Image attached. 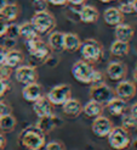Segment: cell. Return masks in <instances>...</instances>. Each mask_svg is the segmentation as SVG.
I'll return each mask as SVG.
<instances>
[{
    "mask_svg": "<svg viewBox=\"0 0 137 150\" xmlns=\"http://www.w3.org/2000/svg\"><path fill=\"white\" fill-rule=\"evenodd\" d=\"M18 143L26 150H41L46 144V138L39 127L28 126L20 133Z\"/></svg>",
    "mask_w": 137,
    "mask_h": 150,
    "instance_id": "6da1fadb",
    "label": "cell"
},
{
    "mask_svg": "<svg viewBox=\"0 0 137 150\" xmlns=\"http://www.w3.org/2000/svg\"><path fill=\"white\" fill-rule=\"evenodd\" d=\"M108 144L113 150H126L131 145L130 132L126 131L124 127H113L109 134L107 136Z\"/></svg>",
    "mask_w": 137,
    "mask_h": 150,
    "instance_id": "7a4b0ae2",
    "label": "cell"
},
{
    "mask_svg": "<svg viewBox=\"0 0 137 150\" xmlns=\"http://www.w3.org/2000/svg\"><path fill=\"white\" fill-rule=\"evenodd\" d=\"M79 50H80L82 60H85V61L90 64H95L97 61H100L103 55V48L101 45V43L92 38L81 42Z\"/></svg>",
    "mask_w": 137,
    "mask_h": 150,
    "instance_id": "3957f363",
    "label": "cell"
},
{
    "mask_svg": "<svg viewBox=\"0 0 137 150\" xmlns=\"http://www.w3.org/2000/svg\"><path fill=\"white\" fill-rule=\"evenodd\" d=\"M30 22L33 23V26L35 27L36 32L39 34L50 33L52 29L56 27V18L54 15L50 13L48 10L35 11Z\"/></svg>",
    "mask_w": 137,
    "mask_h": 150,
    "instance_id": "277c9868",
    "label": "cell"
},
{
    "mask_svg": "<svg viewBox=\"0 0 137 150\" xmlns=\"http://www.w3.org/2000/svg\"><path fill=\"white\" fill-rule=\"evenodd\" d=\"M26 48L30 56L39 60V61H45L50 55H51V48L49 44L44 43L40 37L38 35L35 38H30L26 40Z\"/></svg>",
    "mask_w": 137,
    "mask_h": 150,
    "instance_id": "5b68a950",
    "label": "cell"
},
{
    "mask_svg": "<svg viewBox=\"0 0 137 150\" xmlns=\"http://www.w3.org/2000/svg\"><path fill=\"white\" fill-rule=\"evenodd\" d=\"M95 71L94 66L85 60H79L72 66V74L74 79L82 84H91Z\"/></svg>",
    "mask_w": 137,
    "mask_h": 150,
    "instance_id": "8992f818",
    "label": "cell"
},
{
    "mask_svg": "<svg viewBox=\"0 0 137 150\" xmlns=\"http://www.w3.org/2000/svg\"><path fill=\"white\" fill-rule=\"evenodd\" d=\"M46 98L52 105H63L68 99L72 98V89L68 84H58L55 86L46 94Z\"/></svg>",
    "mask_w": 137,
    "mask_h": 150,
    "instance_id": "52a82bcc",
    "label": "cell"
},
{
    "mask_svg": "<svg viewBox=\"0 0 137 150\" xmlns=\"http://www.w3.org/2000/svg\"><path fill=\"white\" fill-rule=\"evenodd\" d=\"M115 96L114 91L107 86L106 83L97 84V86H91L90 88V98L91 100H95L100 104H107L112 98Z\"/></svg>",
    "mask_w": 137,
    "mask_h": 150,
    "instance_id": "ba28073f",
    "label": "cell"
},
{
    "mask_svg": "<svg viewBox=\"0 0 137 150\" xmlns=\"http://www.w3.org/2000/svg\"><path fill=\"white\" fill-rule=\"evenodd\" d=\"M15 78L21 84H30L38 79V72L35 67L28 65H20L15 70Z\"/></svg>",
    "mask_w": 137,
    "mask_h": 150,
    "instance_id": "9c48e42d",
    "label": "cell"
},
{
    "mask_svg": "<svg viewBox=\"0 0 137 150\" xmlns=\"http://www.w3.org/2000/svg\"><path fill=\"white\" fill-rule=\"evenodd\" d=\"M113 127L114 126H113L112 121L108 117L100 115V116L95 117L92 125H91V129H92V133L95 134L96 137L106 138L109 134V132L112 131Z\"/></svg>",
    "mask_w": 137,
    "mask_h": 150,
    "instance_id": "30bf717a",
    "label": "cell"
},
{
    "mask_svg": "<svg viewBox=\"0 0 137 150\" xmlns=\"http://www.w3.org/2000/svg\"><path fill=\"white\" fill-rule=\"evenodd\" d=\"M136 91H137V88H136V84L134 82L123 79V81H119V83L117 84L114 93H115V96L127 101V100L132 99L136 95Z\"/></svg>",
    "mask_w": 137,
    "mask_h": 150,
    "instance_id": "8fae6325",
    "label": "cell"
},
{
    "mask_svg": "<svg viewBox=\"0 0 137 150\" xmlns=\"http://www.w3.org/2000/svg\"><path fill=\"white\" fill-rule=\"evenodd\" d=\"M106 72H107V76L110 81L119 82V81H123L126 77L127 67L121 61H112L108 64Z\"/></svg>",
    "mask_w": 137,
    "mask_h": 150,
    "instance_id": "7c38bea8",
    "label": "cell"
},
{
    "mask_svg": "<svg viewBox=\"0 0 137 150\" xmlns=\"http://www.w3.org/2000/svg\"><path fill=\"white\" fill-rule=\"evenodd\" d=\"M106 108H107L108 112L112 116L120 117L126 112L127 104L125 100L118 98V96H114V98H112L107 104H106Z\"/></svg>",
    "mask_w": 137,
    "mask_h": 150,
    "instance_id": "4fadbf2b",
    "label": "cell"
},
{
    "mask_svg": "<svg viewBox=\"0 0 137 150\" xmlns=\"http://www.w3.org/2000/svg\"><path fill=\"white\" fill-rule=\"evenodd\" d=\"M98 17H100V12L92 5L84 4L79 10V20L82 23H95L98 21Z\"/></svg>",
    "mask_w": 137,
    "mask_h": 150,
    "instance_id": "5bb4252c",
    "label": "cell"
},
{
    "mask_svg": "<svg viewBox=\"0 0 137 150\" xmlns=\"http://www.w3.org/2000/svg\"><path fill=\"white\" fill-rule=\"evenodd\" d=\"M43 95V88L40 84H38L36 82L30 84H26L24 88L22 89V96L23 99L28 103H34Z\"/></svg>",
    "mask_w": 137,
    "mask_h": 150,
    "instance_id": "9a60e30c",
    "label": "cell"
},
{
    "mask_svg": "<svg viewBox=\"0 0 137 150\" xmlns=\"http://www.w3.org/2000/svg\"><path fill=\"white\" fill-rule=\"evenodd\" d=\"M52 106L54 105L50 103V100L46 96H43V95L33 103V110L38 117H44L52 114Z\"/></svg>",
    "mask_w": 137,
    "mask_h": 150,
    "instance_id": "2e32d148",
    "label": "cell"
},
{
    "mask_svg": "<svg viewBox=\"0 0 137 150\" xmlns=\"http://www.w3.org/2000/svg\"><path fill=\"white\" fill-rule=\"evenodd\" d=\"M103 20L108 26L115 27L124 21V13L118 7H109L103 12Z\"/></svg>",
    "mask_w": 137,
    "mask_h": 150,
    "instance_id": "e0dca14e",
    "label": "cell"
},
{
    "mask_svg": "<svg viewBox=\"0 0 137 150\" xmlns=\"http://www.w3.org/2000/svg\"><path fill=\"white\" fill-rule=\"evenodd\" d=\"M59 123H61V120L57 116H55L54 114H50L48 116L39 117L36 127H39V128L46 134V133H50L54 128H56Z\"/></svg>",
    "mask_w": 137,
    "mask_h": 150,
    "instance_id": "ac0fdd59",
    "label": "cell"
},
{
    "mask_svg": "<svg viewBox=\"0 0 137 150\" xmlns=\"http://www.w3.org/2000/svg\"><path fill=\"white\" fill-rule=\"evenodd\" d=\"M114 34H115V39L121 40V42H130L134 38L135 34V29L132 28V26L124 23L121 22L118 26H115V31H114Z\"/></svg>",
    "mask_w": 137,
    "mask_h": 150,
    "instance_id": "d6986e66",
    "label": "cell"
},
{
    "mask_svg": "<svg viewBox=\"0 0 137 150\" xmlns=\"http://www.w3.org/2000/svg\"><path fill=\"white\" fill-rule=\"evenodd\" d=\"M63 112L69 116V117H78L82 112V105L78 99H68L63 105H62Z\"/></svg>",
    "mask_w": 137,
    "mask_h": 150,
    "instance_id": "ffe728a7",
    "label": "cell"
},
{
    "mask_svg": "<svg viewBox=\"0 0 137 150\" xmlns=\"http://www.w3.org/2000/svg\"><path fill=\"white\" fill-rule=\"evenodd\" d=\"M23 60H24V56H23V54H22L20 50L9 49L6 51L4 64L6 66L11 67V69H16V67H18L22 62H23Z\"/></svg>",
    "mask_w": 137,
    "mask_h": 150,
    "instance_id": "44dd1931",
    "label": "cell"
},
{
    "mask_svg": "<svg viewBox=\"0 0 137 150\" xmlns=\"http://www.w3.org/2000/svg\"><path fill=\"white\" fill-rule=\"evenodd\" d=\"M102 112H103L102 104L97 103L95 100H90L82 106V114L90 118H95L97 116H100L102 115Z\"/></svg>",
    "mask_w": 137,
    "mask_h": 150,
    "instance_id": "7402d4cb",
    "label": "cell"
},
{
    "mask_svg": "<svg viewBox=\"0 0 137 150\" xmlns=\"http://www.w3.org/2000/svg\"><path fill=\"white\" fill-rule=\"evenodd\" d=\"M81 45V40L78 34L75 33H64V42H63V48L67 51H78Z\"/></svg>",
    "mask_w": 137,
    "mask_h": 150,
    "instance_id": "603a6c76",
    "label": "cell"
},
{
    "mask_svg": "<svg viewBox=\"0 0 137 150\" xmlns=\"http://www.w3.org/2000/svg\"><path fill=\"white\" fill-rule=\"evenodd\" d=\"M21 12V7L17 3H6L5 6L1 9L0 13L9 21V22H13L18 17V15Z\"/></svg>",
    "mask_w": 137,
    "mask_h": 150,
    "instance_id": "cb8c5ba5",
    "label": "cell"
},
{
    "mask_svg": "<svg viewBox=\"0 0 137 150\" xmlns=\"http://www.w3.org/2000/svg\"><path fill=\"white\" fill-rule=\"evenodd\" d=\"M110 54L113 56H117V57H123V56H126L130 51V45H129L127 42H121V40H118L115 39L112 45H110Z\"/></svg>",
    "mask_w": 137,
    "mask_h": 150,
    "instance_id": "d4e9b609",
    "label": "cell"
},
{
    "mask_svg": "<svg viewBox=\"0 0 137 150\" xmlns=\"http://www.w3.org/2000/svg\"><path fill=\"white\" fill-rule=\"evenodd\" d=\"M63 42H64V33L62 32H51L49 35V47L51 48V50L55 51H62L64 50L63 48Z\"/></svg>",
    "mask_w": 137,
    "mask_h": 150,
    "instance_id": "484cf974",
    "label": "cell"
},
{
    "mask_svg": "<svg viewBox=\"0 0 137 150\" xmlns=\"http://www.w3.org/2000/svg\"><path fill=\"white\" fill-rule=\"evenodd\" d=\"M18 35L22 37L24 40H27L30 38H35V37L39 35V33L36 32L32 22H23V23L18 25Z\"/></svg>",
    "mask_w": 137,
    "mask_h": 150,
    "instance_id": "4316f807",
    "label": "cell"
},
{
    "mask_svg": "<svg viewBox=\"0 0 137 150\" xmlns=\"http://www.w3.org/2000/svg\"><path fill=\"white\" fill-rule=\"evenodd\" d=\"M17 125V120L11 112L0 116V129L3 132H12Z\"/></svg>",
    "mask_w": 137,
    "mask_h": 150,
    "instance_id": "83f0119b",
    "label": "cell"
},
{
    "mask_svg": "<svg viewBox=\"0 0 137 150\" xmlns=\"http://www.w3.org/2000/svg\"><path fill=\"white\" fill-rule=\"evenodd\" d=\"M121 117H123V120H121V127H124V128L129 132L137 129V120L132 115L124 114Z\"/></svg>",
    "mask_w": 137,
    "mask_h": 150,
    "instance_id": "f1b7e54d",
    "label": "cell"
},
{
    "mask_svg": "<svg viewBox=\"0 0 137 150\" xmlns=\"http://www.w3.org/2000/svg\"><path fill=\"white\" fill-rule=\"evenodd\" d=\"M44 148H45V150H66L64 144L58 140H52L50 143H46Z\"/></svg>",
    "mask_w": 137,
    "mask_h": 150,
    "instance_id": "f546056e",
    "label": "cell"
},
{
    "mask_svg": "<svg viewBox=\"0 0 137 150\" xmlns=\"http://www.w3.org/2000/svg\"><path fill=\"white\" fill-rule=\"evenodd\" d=\"M11 72H12V69L9 66H6L5 64L0 65V79H4V81H7L11 76Z\"/></svg>",
    "mask_w": 137,
    "mask_h": 150,
    "instance_id": "4dcf8cb0",
    "label": "cell"
},
{
    "mask_svg": "<svg viewBox=\"0 0 137 150\" xmlns=\"http://www.w3.org/2000/svg\"><path fill=\"white\" fill-rule=\"evenodd\" d=\"M6 37L10 39H16L18 35V25H9V28H7L6 32Z\"/></svg>",
    "mask_w": 137,
    "mask_h": 150,
    "instance_id": "1f68e13d",
    "label": "cell"
},
{
    "mask_svg": "<svg viewBox=\"0 0 137 150\" xmlns=\"http://www.w3.org/2000/svg\"><path fill=\"white\" fill-rule=\"evenodd\" d=\"M118 9L123 12V13H132V5H131V0H125V1H121Z\"/></svg>",
    "mask_w": 137,
    "mask_h": 150,
    "instance_id": "d6a6232c",
    "label": "cell"
},
{
    "mask_svg": "<svg viewBox=\"0 0 137 150\" xmlns=\"http://www.w3.org/2000/svg\"><path fill=\"white\" fill-rule=\"evenodd\" d=\"M9 25H10V22L7 21L1 13H0V38L6 35V32H7V28H9Z\"/></svg>",
    "mask_w": 137,
    "mask_h": 150,
    "instance_id": "836d02e7",
    "label": "cell"
},
{
    "mask_svg": "<svg viewBox=\"0 0 137 150\" xmlns=\"http://www.w3.org/2000/svg\"><path fill=\"white\" fill-rule=\"evenodd\" d=\"M102 83H104V76H103V73L96 70L95 73H94V77H92V81H91V84L90 86H97V84H102Z\"/></svg>",
    "mask_w": 137,
    "mask_h": 150,
    "instance_id": "e575fe53",
    "label": "cell"
},
{
    "mask_svg": "<svg viewBox=\"0 0 137 150\" xmlns=\"http://www.w3.org/2000/svg\"><path fill=\"white\" fill-rule=\"evenodd\" d=\"M33 7L35 11H41V10H46V5L48 1L46 0H30Z\"/></svg>",
    "mask_w": 137,
    "mask_h": 150,
    "instance_id": "d590c367",
    "label": "cell"
},
{
    "mask_svg": "<svg viewBox=\"0 0 137 150\" xmlns=\"http://www.w3.org/2000/svg\"><path fill=\"white\" fill-rule=\"evenodd\" d=\"M9 83L7 81H4V79H0V99L6 94V92L9 91Z\"/></svg>",
    "mask_w": 137,
    "mask_h": 150,
    "instance_id": "8d00e7d4",
    "label": "cell"
},
{
    "mask_svg": "<svg viewBox=\"0 0 137 150\" xmlns=\"http://www.w3.org/2000/svg\"><path fill=\"white\" fill-rule=\"evenodd\" d=\"M9 112H11V108L5 101H0V116L9 114Z\"/></svg>",
    "mask_w": 137,
    "mask_h": 150,
    "instance_id": "74e56055",
    "label": "cell"
},
{
    "mask_svg": "<svg viewBox=\"0 0 137 150\" xmlns=\"http://www.w3.org/2000/svg\"><path fill=\"white\" fill-rule=\"evenodd\" d=\"M48 4L55 5V6H63L68 3V0H46Z\"/></svg>",
    "mask_w": 137,
    "mask_h": 150,
    "instance_id": "f35d334b",
    "label": "cell"
},
{
    "mask_svg": "<svg viewBox=\"0 0 137 150\" xmlns=\"http://www.w3.org/2000/svg\"><path fill=\"white\" fill-rule=\"evenodd\" d=\"M7 49L4 45H0V65H3L5 61V55H6Z\"/></svg>",
    "mask_w": 137,
    "mask_h": 150,
    "instance_id": "ab89813d",
    "label": "cell"
},
{
    "mask_svg": "<svg viewBox=\"0 0 137 150\" xmlns=\"http://www.w3.org/2000/svg\"><path fill=\"white\" fill-rule=\"evenodd\" d=\"M5 146H6V138L4 134L0 133V150L5 149Z\"/></svg>",
    "mask_w": 137,
    "mask_h": 150,
    "instance_id": "60d3db41",
    "label": "cell"
},
{
    "mask_svg": "<svg viewBox=\"0 0 137 150\" xmlns=\"http://www.w3.org/2000/svg\"><path fill=\"white\" fill-rule=\"evenodd\" d=\"M130 115H132L137 120V103H135L130 108Z\"/></svg>",
    "mask_w": 137,
    "mask_h": 150,
    "instance_id": "b9f144b4",
    "label": "cell"
},
{
    "mask_svg": "<svg viewBox=\"0 0 137 150\" xmlns=\"http://www.w3.org/2000/svg\"><path fill=\"white\" fill-rule=\"evenodd\" d=\"M86 0H68V3L72 4V5H75V6H80V5H84L85 4Z\"/></svg>",
    "mask_w": 137,
    "mask_h": 150,
    "instance_id": "7bdbcfd3",
    "label": "cell"
},
{
    "mask_svg": "<svg viewBox=\"0 0 137 150\" xmlns=\"http://www.w3.org/2000/svg\"><path fill=\"white\" fill-rule=\"evenodd\" d=\"M131 5H132V10H134V12L137 13V0H131Z\"/></svg>",
    "mask_w": 137,
    "mask_h": 150,
    "instance_id": "ee69618b",
    "label": "cell"
},
{
    "mask_svg": "<svg viewBox=\"0 0 137 150\" xmlns=\"http://www.w3.org/2000/svg\"><path fill=\"white\" fill-rule=\"evenodd\" d=\"M134 81H135V83H137V65H136V69L134 71Z\"/></svg>",
    "mask_w": 137,
    "mask_h": 150,
    "instance_id": "f6af8a7d",
    "label": "cell"
},
{
    "mask_svg": "<svg viewBox=\"0 0 137 150\" xmlns=\"http://www.w3.org/2000/svg\"><path fill=\"white\" fill-rule=\"evenodd\" d=\"M6 3H7V0H0V11H1V9L5 6Z\"/></svg>",
    "mask_w": 137,
    "mask_h": 150,
    "instance_id": "bcb514c9",
    "label": "cell"
},
{
    "mask_svg": "<svg viewBox=\"0 0 137 150\" xmlns=\"http://www.w3.org/2000/svg\"><path fill=\"white\" fill-rule=\"evenodd\" d=\"M131 144L134 145V148H135V149H137V139H135L134 142H131Z\"/></svg>",
    "mask_w": 137,
    "mask_h": 150,
    "instance_id": "7dc6e473",
    "label": "cell"
},
{
    "mask_svg": "<svg viewBox=\"0 0 137 150\" xmlns=\"http://www.w3.org/2000/svg\"><path fill=\"white\" fill-rule=\"evenodd\" d=\"M101 3H112V1H115V0H98Z\"/></svg>",
    "mask_w": 137,
    "mask_h": 150,
    "instance_id": "c3c4849f",
    "label": "cell"
}]
</instances>
